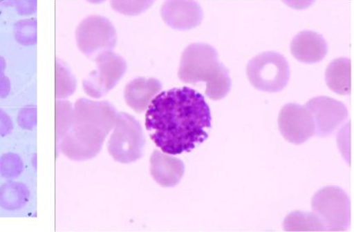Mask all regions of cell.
Returning <instances> with one entry per match:
<instances>
[{
    "label": "cell",
    "instance_id": "6da1fadb",
    "mask_svg": "<svg viewBox=\"0 0 354 232\" xmlns=\"http://www.w3.org/2000/svg\"><path fill=\"white\" fill-rule=\"evenodd\" d=\"M212 113L205 97L188 87L161 93L151 100L146 128L162 153L192 152L208 138Z\"/></svg>",
    "mask_w": 354,
    "mask_h": 232
},
{
    "label": "cell",
    "instance_id": "7a4b0ae2",
    "mask_svg": "<svg viewBox=\"0 0 354 232\" xmlns=\"http://www.w3.org/2000/svg\"><path fill=\"white\" fill-rule=\"evenodd\" d=\"M116 115L115 107L109 102L77 100L71 127L62 137V153L75 161L96 157L115 126Z\"/></svg>",
    "mask_w": 354,
    "mask_h": 232
},
{
    "label": "cell",
    "instance_id": "3957f363",
    "mask_svg": "<svg viewBox=\"0 0 354 232\" xmlns=\"http://www.w3.org/2000/svg\"><path fill=\"white\" fill-rule=\"evenodd\" d=\"M178 76L185 84L205 82V95L212 100L224 99L232 86L228 69L220 63L216 50L205 44H194L186 48Z\"/></svg>",
    "mask_w": 354,
    "mask_h": 232
},
{
    "label": "cell",
    "instance_id": "277c9868",
    "mask_svg": "<svg viewBox=\"0 0 354 232\" xmlns=\"http://www.w3.org/2000/svg\"><path fill=\"white\" fill-rule=\"evenodd\" d=\"M247 76L249 82L256 90L277 93L286 88L289 83L290 66L281 54L264 52L249 61Z\"/></svg>",
    "mask_w": 354,
    "mask_h": 232
},
{
    "label": "cell",
    "instance_id": "5b68a950",
    "mask_svg": "<svg viewBox=\"0 0 354 232\" xmlns=\"http://www.w3.org/2000/svg\"><path fill=\"white\" fill-rule=\"evenodd\" d=\"M114 127L107 144L113 160L127 164L142 158L146 141L138 119L127 113H119Z\"/></svg>",
    "mask_w": 354,
    "mask_h": 232
},
{
    "label": "cell",
    "instance_id": "8992f818",
    "mask_svg": "<svg viewBox=\"0 0 354 232\" xmlns=\"http://www.w3.org/2000/svg\"><path fill=\"white\" fill-rule=\"evenodd\" d=\"M313 213L322 220L326 231L348 229L351 206L347 193L338 187L320 189L311 200Z\"/></svg>",
    "mask_w": 354,
    "mask_h": 232
},
{
    "label": "cell",
    "instance_id": "52a82bcc",
    "mask_svg": "<svg viewBox=\"0 0 354 232\" xmlns=\"http://www.w3.org/2000/svg\"><path fill=\"white\" fill-rule=\"evenodd\" d=\"M77 44L88 57H98L111 52L116 44V30L108 19L93 15L85 19L77 27Z\"/></svg>",
    "mask_w": 354,
    "mask_h": 232
},
{
    "label": "cell",
    "instance_id": "ba28073f",
    "mask_svg": "<svg viewBox=\"0 0 354 232\" xmlns=\"http://www.w3.org/2000/svg\"><path fill=\"white\" fill-rule=\"evenodd\" d=\"M98 70L93 72L84 82V90L93 98L99 99L111 91L127 71L124 58L114 52H106L96 57Z\"/></svg>",
    "mask_w": 354,
    "mask_h": 232
},
{
    "label": "cell",
    "instance_id": "9c48e42d",
    "mask_svg": "<svg viewBox=\"0 0 354 232\" xmlns=\"http://www.w3.org/2000/svg\"><path fill=\"white\" fill-rule=\"evenodd\" d=\"M278 125L283 137L293 144H302L316 135L313 115L306 107L298 104H287L282 108Z\"/></svg>",
    "mask_w": 354,
    "mask_h": 232
},
{
    "label": "cell",
    "instance_id": "30bf717a",
    "mask_svg": "<svg viewBox=\"0 0 354 232\" xmlns=\"http://www.w3.org/2000/svg\"><path fill=\"white\" fill-rule=\"evenodd\" d=\"M306 107L313 115L319 137H326L335 133L348 116L347 107L330 97H316L309 100Z\"/></svg>",
    "mask_w": 354,
    "mask_h": 232
},
{
    "label": "cell",
    "instance_id": "8fae6325",
    "mask_svg": "<svg viewBox=\"0 0 354 232\" xmlns=\"http://www.w3.org/2000/svg\"><path fill=\"white\" fill-rule=\"evenodd\" d=\"M163 21L171 28L188 30L196 28L203 21V10L194 0H168L162 6Z\"/></svg>",
    "mask_w": 354,
    "mask_h": 232
},
{
    "label": "cell",
    "instance_id": "7c38bea8",
    "mask_svg": "<svg viewBox=\"0 0 354 232\" xmlns=\"http://www.w3.org/2000/svg\"><path fill=\"white\" fill-rule=\"evenodd\" d=\"M290 50L295 59L307 64L320 63L328 52L324 37L310 30L299 33L291 42Z\"/></svg>",
    "mask_w": 354,
    "mask_h": 232
},
{
    "label": "cell",
    "instance_id": "4fadbf2b",
    "mask_svg": "<svg viewBox=\"0 0 354 232\" xmlns=\"http://www.w3.org/2000/svg\"><path fill=\"white\" fill-rule=\"evenodd\" d=\"M185 164L177 157L154 151L151 157V174L162 187L172 188L180 183L185 174Z\"/></svg>",
    "mask_w": 354,
    "mask_h": 232
},
{
    "label": "cell",
    "instance_id": "5bb4252c",
    "mask_svg": "<svg viewBox=\"0 0 354 232\" xmlns=\"http://www.w3.org/2000/svg\"><path fill=\"white\" fill-rule=\"evenodd\" d=\"M162 90L160 81L155 79L138 77L132 80L124 88V99L132 110L142 113Z\"/></svg>",
    "mask_w": 354,
    "mask_h": 232
},
{
    "label": "cell",
    "instance_id": "9a60e30c",
    "mask_svg": "<svg viewBox=\"0 0 354 232\" xmlns=\"http://www.w3.org/2000/svg\"><path fill=\"white\" fill-rule=\"evenodd\" d=\"M326 83L334 93L348 95L351 93V61L340 57L332 61L326 68Z\"/></svg>",
    "mask_w": 354,
    "mask_h": 232
},
{
    "label": "cell",
    "instance_id": "2e32d148",
    "mask_svg": "<svg viewBox=\"0 0 354 232\" xmlns=\"http://www.w3.org/2000/svg\"><path fill=\"white\" fill-rule=\"evenodd\" d=\"M30 192L26 185L10 182L0 187V206L6 210L17 211L28 202Z\"/></svg>",
    "mask_w": 354,
    "mask_h": 232
},
{
    "label": "cell",
    "instance_id": "e0dca14e",
    "mask_svg": "<svg viewBox=\"0 0 354 232\" xmlns=\"http://www.w3.org/2000/svg\"><path fill=\"white\" fill-rule=\"evenodd\" d=\"M286 231H326L322 220L315 213L294 211L283 220Z\"/></svg>",
    "mask_w": 354,
    "mask_h": 232
},
{
    "label": "cell",
    "instance_id": "ac0fdd59",
    "mask_svg": "<svg viewBox=\"0 0 354 232\" xmlns=\"http://www.w3.org/2000/svg\"><path fill=\"white\" fill-rule=\"evenodd\" d=\"M57 98H66L76 90V80L67 67L57 63L56 75Z\"/></svg>",
    "mask_w": 354,
    "mask_h": 232
},
{
    "label": "cell",
    "instance_id": "d6986e66",
    "mask_svg": "<svg viewBox=\"0 0 354 232\" xmlns=\"http://www.w3.org/2000/svg\"><path fill=\"white\" fill-rule=\"evenodd\" d=\"M154 0H111L113 10L124 14L138 15L153 5Z\"/></svg>",
    "mask_w": 354,
    "mask_h": 232
},
{
    "label": "cell",
    "instance_id": "ffe728a7",
    "mask_svg": "<svg viewBox=\"0 0 354 232\" xmlns=\"http://www.w3.org/2000/svg\"><path fill=\"white\" fill-rule=\"evenodd\" d=\"M22 171L23 162L17 154L7 153L0 158V174L6 179H17Z\"/></svg>",
    "mask_w": 354,
    "mask_h": 232
},
{
    "label": "cell",
    "instance_id": "44dd1931",
    "mask_svg": "<svg viewBox=\"0 0 354 232\" xmlns=\"http://www.w3.org/2000/svg\"><path fill=\"white\" fill-rule=\"evenodd\" d=\"M73 110L71 104L67 102H57V138L68 133L73 122Z\"/></svg>",
    "mask_w": 354,
    "mask_h": 232
},
{
    "label": "cell",
    "instance_id": "7402d4cb",
    "mask_svg": "<svg viewBox=\"0 0 354 232\" xmlns=\"http://www.w3.org/2000/svg\"><path fill=\"white\" fill-rule=\"evenodd\" d=\"M17 38L19 42L24 45H32L37 42L36 19H30L19 23Z\"/></svg>",
    "mask_w": 354,
    "mask_h": 232
},
{
    "label": "cell",
    "instance_id": "603a6c76",
    "mask_svg": "<svg viewBox=\"0 0 354 232\" xmlns=\"http://www.w3.org/2000/svg\"><path fill=\"white\" fill-rule=\"evenodd\" d=\"M36 108L26 107L19 111L18 116L19 125L24 129H32L36 125Z\"/></svg>",
    "mask_w": 354,
    "mask_h": 232
},
{
    "label": "cell",
    "instance_id": "cb8c5ba5",
    "mask_svg": "<svg viewBox=\"0 0 354 232\" xmlns=\"http://www.w3.org/2000/svg\"><path fill=\"white\" fill-rule=\"evenodd\" d=\"M6 68V60L0 57V98H6L11 90L10 81L5 75Z\"/></svg>",
    "mask_w": 354,
    "mask_h": 232
},
{
    "label": "cell",
    "instance_id": "d4e9b609",
    "mask_svg": "<svg viewBox=\"0 0 354 232\" xmlns=\"http://www.w3.org/2000/svg\"><path fill=\"white\" fill-rule=\"evenodd\" d=\"M14 128L13 122L9 115L5 111L0 110V135H6L11 133Z\"/></svg>",
    "mask_w": 354,
    "mask_h": 232
},
{
    "label": "cell",
    "instance_id": "484cf974",
    "mask_svg": "<svg viewBox=\"0 0 354 232\" xmlns=\"http://www.w3.org/2000/svg\"><path fill=\"white\" fill-rule=\"evenodd\" d=\"M287 3L294 8H306L310 5L311 1L310 0H290V3Z\"/></svg>",
    "mask_w": 354,
    "mask_h": 232
}]
</instances>
